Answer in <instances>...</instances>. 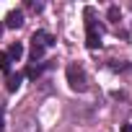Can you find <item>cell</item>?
I'll return each mask as SVG.
<instances>
[{"label": "cell", "instance_id": "2", "mask_svg": "<svg viewBox=\"0 0 132 132\" xmlns=\"http://www.w3.org/2000/svg\"><path fill=\"white\" fill-rule=\"evenodd\" d=\"M86 47L88 49H98L101 47V31L96 29V23L91 21L93 18V8H86Z\"/></svg>", "mask_w": 132, "mask_h": 132}, {"label": "cell", "instance_id": "4", "mask_svg": "<svg viewBox=\"0 0 132 132\" xmlns=\"http://www.w3.org/2000/svg\"><path fill=\"white\" fill-rule=\"evenodd\" d=\"M23 26V11H11L8 16H5V29H21Z\"/></svg>", "mask_w": 132, "mask_h": 132}, {"label": "cell", "instance_id": "10", "mask_svg": "<svg viewBox=\"0 0 132 132\" xmlns=\"http://www.w3.org/2000/svg\"><path fill=\"white\" fill-rule=\"evenodd\" d=\"M0 70H3V73L11 70V57H8L5 52H0Z\"/></svg>", "mask_w": 132, "mask_h": 132}, {"label": "cell", "instance_id": "6", "mask_svg": "<svg viewBox=\"0 0 132 132\" xmlns=\"http://www.w3.org/2000/svg\"><path fill=\"white\" fill-rule=\"evenodd\" d=\"M21 80H23V75H21V73H16V75H8V91H11V93H16V91L21 88Z\"/></svg>", "mask_w": 132, "mask_h": 132}, {"label": "cell", "instance_id": "9", "mask_svg": "<svg viewBox=\"0 0 132 132\" xmlns=\"http://www.w3.org/2000/svg\"><path fill=\"white\" fill-rule=\"evenodd\" d=\"M42 57H44V47L36 44V42H31V60L36 62V60H42Z\"/></svg>", "mask_w": 132, "mask_h": 132}, {"label": "cell", "instance_id": "13", "mask_svg": "<svg viewBox=\"0 0 132 132\" xmlns=\"http://www.w3.org/2000/svg\"><path fill=\"white\" fill-rule=\"evenodd\" d=\"M3 29H5V23H0V34H3Z\"/></svg>", "mask_w": 132, "mask_h": 132}, {"label": "cell", "instance_id": "8", "mask_svg": "<svg viewBox=\"0 0 132 132\" xmlns=\"http://www.w3.org/2000/svg\"><path fill=\"white\" fill-rule=\"evenodd\" d=\"M106 18H109L111 23H117V21L122 18V11H119V5H109V11H106Z\"/></svg>", "mask_w": 132, "mask_h": 132}, {"label": "cell", "instance_id": "5", "mask_svg": "<svg viewBox=\"0 0 132 132\" xmlns=\"http://www.w3.org/2000/svg\"><path fill=\"white\" fill-rule=\"evenodd\" d=\"M8 57H11V62H18L21 57H23V44L21 42H13L11 47H8V52H5Z\"/></svg>", "mask_w": 132, "mask_h": 132}, {"label": "cell", "instance_id": "12", "mask_svg": "<svg viewBox=\"0 0 132 132\" xmlns=\"http://www.w3.org/2000/svg\"><path fill=\"white\" fill-rule=\"evenodd\" d=\"M5 129V122H3V114H0V132H3Z\"/></svg>", "mask_w": 132, "mask_h": 132}, {"label": "cell", "instance_id": "1", "mask_svg": "<svg viewBox=\"0 0 132 132\" xmlns=\"http://www.w3.org/2000/svg\"><path fill=\"white\" fill-rule=\"evenodd\" d=\"M65 75H68V83H70L73 91H78V93H86L88 91V78H86V70L80 68V65H75V62L68 65Z\"/></svg>", "mask_w": 132, "mask_h": 132}, {"label": "cell", "instance_id": "11", "mask_svg": "<svg viewBox=\"0 0 132 132\" xmlns=\"http://www.w3.org/2000/svg\"><path fill=\"white\" fill-rule=\"evenodd\" d=\"M122 132H132V124L127 122V124H122Z\"/></svg>", "mask_w": 132, "mask_h": 132}, {"label": "cell", "instance_id": "7", "mask_svg": "<svg viewBox=\"0 0 132 132\" xmlns=\"http://www.w3.org/2000/svg\"><path fill=\"white\" fill-rule=\"evenodd\" d=\"M47 68H49V62H42V65H36V68H29V70H26V75H29L31 80H36V78H39Z\"/></svg>", "mask_w": 132, "mask_h": 132}, {"label": "cell", "instance_id": "3", "mask_svg": "<svg viewBox=\"0 0 132 132\" xmlns=\"http://www.w3.org/2000/svg\"><path fill=\"white\" fill-rule=\"evenodd\" d=\"M31 42H36V44H42V47L47 49V47H54V44H57V36H52L49 31H34Z\"/></svg>", "mask_w": 132, "mask_h": 132}]
</instances>
